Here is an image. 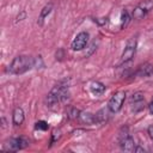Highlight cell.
Segmentation results:
<instances>
[{"instance_id":"1","label":"cell","mask_w":153,"mask_h":153,"mask_svg":"<svg viewBox=\"0 0 153 153\" xmlns=\"http://www.w3.org/2000/svg\"><path fill=\"white\" fill-rule=\"evenodd\" d=\"M35 67V59L27 55H18L16 56L8 66V72L11 74H23Z\"/></svg>"},{"instance_id":"2","label":"cell","mask_w":153,"mask_h":153,"mask_svg":"<svg viewBox=\"0 0 153 153\" xmlns=\"http://www.w3.org/2000/svg\"><path fill=\"white\" fill-rule=\"evenodd\" d=\"M69 98V91H68V86L63 82H60L57 85H55L51 91L48 93L47 96V104L49 106H54L59 103H65L67 102Z\"/></svg>"},{"instance_id":"3","label":"cell","mask_w":153,"mask_h":153,"mask_svg":"<svg viewBox=\"0 0 153 153\" xmlns=\"http://www.w3.org/2000/svg\"><path fill=\"white\" fill-rule=\"evenodd\" d=\"M27 146H29V140L23 136H19V137H12L7 140L2 145V149L6 152H16L19 149H24Z\"/></svg>"},{"instance_id":"4","label":"cell","mask_w":153,"mask_h":153,"mask_svg":"<svg viewBox=\"0 0 153 153\" xmlns=\"http://www.w3.org/2000/svg\"><path fill=\"white\" fill-rule=\"evenodd\" d=\"M124 100H126V92L124 91H117L116 93H114L111 96V98L109 99V102H108L109 111H111L114 114L118 112L122 109Z\"/></svg>"},{"instance_id":"5","label":"cell","mask_w":153,"mask_h":153,"mask_svg":"<svg viewBox=\"0 0 153 153\" xmlns=\"http://www.w3.org/2000/svg\"><path fill=\"white\" fill-rule=\"evenodd\" d=\"M118 142H120L121 148H122L123 151H126V152H133L134 148H135L134 139L130 136V134L128 133V129H127V128H123L122 131L120 133Z\"/></svg>"},{"instance_id":"6","label":"cell","mask_w":153,"mask_h":153,"mask_svg":"<svg viewBox=\"0 0 153 153\" xmlns=\"http://www.w3.org/2000/svg\"><path fill=\"white\" fill-rule=\"evenodd\" d=\"M153 8V0H145L133 10V18L141 19Z\"/></svg>"},{"instance_id":"7","label":"cell","mask_w":153,"mask_h":153,"mask_svg":"<svg viewBox=\"0 0 153 153\" xmlns=\"http://www.w3.org/2000/svg\"><path fill=\"white\" fill-rule=\"evenodd\" d=\"M135 51H136V39L135 38H131L127 42V45L122 53V56H121V63H127L129 61L133 60L134 55H135Z\"/></svg>"},{"instance_id":"8","label":"cell","mask_w":153,"mask_h":153,"mask_svg":"<svg viewBox=\"0 0 153 153\" xmlns=\"http://www.w3.org/2000/svg\"><path fill=\"white\" fill-rule=\"evenodd\" d=\"M88 38H90V36H88V33L86 31L79 32L75 36V38L73 39V42L71 44V48L73 50H82L86 47V44L88 42Z\"/></svg>"},{"instance_id":"9","label":"cell","mask_w":153,"mask_h":153,"mask_svg":"<svg viewBox=\"0 0 153 153\" xmlns=\"http://www.w3.org/2000/svg\"><path fill=\"white\" fill-rule=\"evenodd\" d=\"M131 108H133V111L137 112V111H141L143 108H145V98H143V94L141 92H136L131 96Z\"/></svg>"},{"instance_id":"10","label":"cell","mask_w":153,"mask_h":153,"mask_svg":"<svg viewBox=\"0 0 153 153\" xmlns=\"http://www.w3.org/2000/svg\"><path fill=\"white\" fill-rule=\"evenodd\" d=\"M24 118H25V115H24L23 109L19 108V106H17V108L13 110V115H12L13 124H14V126H20V124L24 122Z\"/></svg>"},{"instance_id":"11","label":"cell","mask_w":153,"mask_h":153,"mask_svg":"<svg viewBox=\"0 0 153 153\" xmlns=\"http://www.w3.org/2000/svg\"><path fill=\"white\" fill-rule=\"evenodd\" d=\"M79 120L81 123L84 124H94L97 123V120H96V115L91 114V112H85V111H80V115H79Z\"/></svg>"},{"instance_id":"12","label":"cell","mask_w":153,"mask_h":153,"mask_svg":"<svg viewBox=\"0 0 153 153\" xmlns=\"http://www.w3.org/2000/svg\"><path fill=\"white\" fill-rule=\"evenodd\" d=\"M152 73H153V65H151V63H145V65L140 66L136 72V74L140 76H149Z\"/></svg>"},{"instance_id":"13","label":"cell","mask_w":153,"mask_h":153,"mask_svg":"<svg viewBox=\"0 0 153 153\" xmlns=\"http://www.w3.org/2000/svg\"><path fill=\"white\" fill-rule=\"evenodd\" d=\"M90 88H91V92L93 94H96V96H100V94H103L105 92V86L99 81H93L91 84Z\"/></svg>"},{"instance_id":"14","label":"cell","mask_w":153,"mask_h":153,"mask_svg":"<svg viewBox=\"0 0 153 153\" xmlns=\"http://www.w3.org/2000/svg\"><path fill=\"white\" fill-rule=\"evenodd\" d=\"M51 10H53V4H48V5H45V6L41 10V13H39V17H38V24H39V25L43 24L44 18L51 12Z\"/></svg>"},{"instance_id":"15","label":"cell","mask_w":153,"mask_h":153,"mask_svg":"<svg viewBox=\"0 0 153 153\" xmlns=\"http://www.w3.org/2000/svg\"><path fill=\"white\" fill-rule=\"evenodd\" d=\"M106 115H108V114H106V111H105L104 109L99 110V111L96 114L97 123H103V122H105V121H106V118H108V116H106Z\"/></svg>"},{"instance_id":"16","label":"cell","mask_w":153,"mask_h":153,"mask_svg":"<svg viewBox=\"0 0 153 153\" xmlns=\"http://www.w3.org/2000/svg\"><path fill=\"white\" fill-rule=\"evenodd\" d=\"M129 20H130V18H129L128 12H127L126 10H124V11H122V14H121V27H122V29H124V27L128 25Z\"/></svg>"},{"instance_id":"17","label":"cell","mask_w":153,"mask_h":153,"mask_svg":"<svg viewBox=\"0 0 153 153\" xmlns=\"http://www.w3.org/2000/svg\"><path fill=\"white\" fill-rule=\"evenodd\" d=\"M79 115H80V111L75 108H71L69 109V112H68V117L74 120V118H79Z\"/></svg>"},{"instance_id":"18","label":"cell","mask_w":153,"mask_h":153,"mask_svg":"<svg viewBox=\"0 0 153 153\" xmlns=\"http://www.w3.org/2000/svg\"><path fill=\"white\" fill-rule=\"evenodd\" d=\"M35 128H36V129H42V130H45V129H48V124H47V122H44V121H38V122L36 123Z\"/></svg>"},{"instance_id":"19","label":"cell","mask_w":153,"mask_h":153,"mask_svg":"<svg viewBox=\"0 0 153 153\" xmlns=\"http://www.w3.org/2000/svg\"><path fill=\"white\" fill-rule=\"evenodd\" d=\"M147 133H148V136L151 137V140L153 141V124L148 127V129H147Z\"/></svg>"},{"instance_id":"20","label":"cell","mask_w":153,"mask_h":153,"mask_svg":"<svg viewBox=\"0 0 153 153\" xmlns=\"http://www.w3.org/2000/svg\"><path fill=\"white\" fill-rule=\"evenodd\" d=\"M25 16H26L25 12H22L20 14H18V17H17V22H18V20H23V18H25Z\"/></svg>"},{"instance_id":"21","label":"cell","mask_w":153,"mask_h":153,"mask_svg":"<svg viewBox=\"0 0 153 153\" xmlns=\"http://www.w3.org/2000/svg\"><path fill=\"white\" fill-rule=\"evenodd\" d=\"M134 152H145V149H143L142 147H139V146H137V147L134 148Z\"/></svg>"},{"instance_id":"22","label":"cell","mask_w":153,"mask_h":153,"mask_svg":"<svg viewBox=\"0 0 153 153\" xmlns=\"http://www.w3.org/2000/svg\"><path fill=\"white\" fill-rule=\"evenodd\" d=\"M149 111H151V114H153V99H152V102L149 103Z\"/></svg>"}]
</instances>
